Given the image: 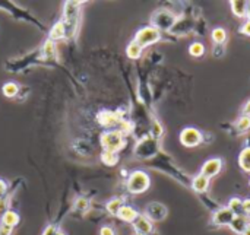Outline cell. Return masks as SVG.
<instances>
[{"instance_id":"13","label":"cell","mask_w":250,"mask_h":235,"mask_svg":"<svg viewBox=\"0 0 250 235\" xmlns=\"http://www.w3.org/2000/svg\"><path fill=\"white\" fill-rule=\"evenodd\" d=\"M48 39L57 42V41H62V39H67V35H66V26L64 23L62 22V19L59 22H56L51 29L48 31Z\"/></svg>"},{"instance_id":"4","label":"cell","mask_w":250,"mask_h":235,"mask_svg":"<svg viewBox=\"0 0 250 235\" xmlns=\"http://www.w3.org/2000/svg\"><path fill=\"white\" fill-rule=\"evenodd\" d=\"M151 22H152V26L157 28L158 31H170L179 22V16L171 13L167 9H160L154 12Z\"/></svg>"},{"instance_id":"1","label":"cell","mask_w":250,"mask_h":235,"mask_svg":"<svg viewBox=\"0 0 250 235\" xmlns=\"http://www.w3.org/2000/svg\"><path fill=\"white\" fill-rule=\"evenodd\" d=\"M83 1H64L63 4V18L62 22L66 26V35L69 38H75L81 25V13H82Z\"/></svg>"},{"instance_id":"34","label":"cell","mask_w":250,"mask_h":235,"mask_svg":"<svg viewBox=\"0 0 250 235\" xmlns=\"http://www.w3.org/2000/svg\"><path fill=\"white\" fill-rule=\"evenodd\" d=\"M9 193V183L3 178H0V199L4 197Z\"/></svg>"},{"instance_id":"39","label":"cell","mask_w":250,"mask_h":235,"mask_svg":"<svg viewBox=\"0 0 250 235\" xmlns=\"http://www.w3.org/2000/svg\"><path fill=\"white\" fill-rule=\"evenodd\" d=\"M54 235H67V234H66V233H64V231H63L60 227H57V230L54 231Z\"/></svg>"},{"instance_id":"9","label":"cell","mask_w":250,"mask_h":235,"mask_svg":"<svg viewBox=\"0 0 250 235\" xmlns=\"http://www.w3.org/2000/svg\"><path fill=\"white\" fill-rule=\"evenodd\" d=\"M234 214L229 208H220L217 212L212 215V224L215 227H230V224L234 219Z\"/></svg>"},{"instance_id":"26","label":"cell","mask_w":250,"mask_h":235,"mask_svg":"<svg viewBox=\"0 0 250 235\" xmlns=\"http://www.w3.org/2000/svg\"><path fill=\"white\" fill-rule=\"evenodd\" d=\"M15 193H16V189H13V190H12V192H9L4 197H1V199H0V221H1V216L9 211V205H10V202H12V199H13Z\"/></svg>"},{"instance_id":"14","label":"cell","mask_w":250,"mask_h":235,"mask_svg":"<svg viewBox=\"0 0 250 235\" xmlns=\"http://www.w3.org/2000/svg\"><path fill=\"white\" fill-rule=\"evenodd\" d=\"M139 215H141V214H138V211H136L135 208H132V206H129V205H125V206L119 211L117 218H119L120 221H123V222L133 224V222L138 219Z\"/></svg>"},{"instance_id":"31","label":"cell","mask_w":250,"mask_h":235,"mask_svg":"<svg viewBox=\"0 0 250 235\" xmlns=\"http://www.w3.org/2000/svg\"><path fill=\"white\" fill-rule=\"evenodd\" d=\"M151 132H152V136H154V139H158V137H161V136H163V127H161V124H160L158 121H154Z\"/></svg>"},{"instance_id":"5","label":"cell","mask_w":250,"mask_h":235,"mask_svg":"<svg viewBox=\"0 0 250 235\" xmlns=\"http://www.w3.org/2000/svg\"><path fill=\"white\" fill-rule=\"evenodd\" d=\"M160 39H161V32L157 28H154V26H144V28H141L136 32L135 38H133V41H136L142 48H145L148 45H152V44L158 42Z\"/></svg>"},{"instance_id":"17","label":"cell","mask_w":250,"mask_h":235,"mask_svg":"<svg viewBox=\"0 0 250 235\" xmlns=\"http://www.w3.org/2000/svg\"><path fill=\"white\" fill-rule=\"evenodd\" d=\"M98 121L104 126V127H111L114 124H117L120 120L119 117L116 116V113H111V111H103L98 114Z\"/></svg>"},{"instance_id":"24","label":"cell","mask_w":250,"mask_h":235,"mask_svg":"<svg viewBox=\"0 0 250 235\" xmlns=\"http://www.w3.org/2000/svg\"><path fill=\"white\" fill-rule=\"evenodd\" d=\"M211 37H212V41L215 45H224V42L227 41V31L224 28L218 26L212 31Z\"/></svg>"},{"instance_id":"15","label":"cell","mask_w":250,"mask_h":235,"mask_svg":"<svg viewBox=\"0 0 250 235\" xmlns=\"http://www.w3.org/2000/svg\"><path fill=\"white\" fill-rule=\"evenodd\" d=\"M208 187H209V178L208 177L202 176L201 173L196 177H193V180H192V189L196 193H205L208 190Z\"/></svg>"},{"instance_id":"10","label":"cell","mask_w":250,"mask_h":235,"mask_svg":"<svg viewBox=\"0 0 250 235\" xmlns=\"http://www.w3.org/2000/svg\"><path fill=\"white\" fill-rule=\"evenodd\" d=\"M221 168H223V159L221 158H211V159L204 162V165L201 168V174L211 180L212 177H215L221 171Z\"/></svg>"},{"instance_id":"3","label":"cell","mask_w":250,"mask_h":235,"mask_svg":"<svg viewBox=\"0 0 250 235\" xmlns=\"http://www.w3.org/2000/svg\"><path fill=\"white\" fill-rule=\"evenodd\" d=\"M151 186V180H149V176L142 171V170H136L133 171L129 177H127V183H126V187H127V192L132 193V195H141V193H145Z\"/></svg>"},{"instance_id":"36","label":"cell","mask_w":250,"mask_h":235,"mask_svg":"<svg viewBox=\"0 0 250 235\" xmlns=\"http://www.w3.org/2000/svg\"><path fill=\"white\" fill-rule=\"evenodd\" d=\"M240 31H242V34H245V35H249L250 37V20L249 19H248V20H246V22L242 25V29H240Z\"/></svg>"},{"instance_id":"6","label":"cell","mask_w":250,"mask_h":235,"mask_svg":"<svg viewBox=\"0 0 250 235\" xmlns=\"http://www.w3.org/2000/svg\"><path fill=\"white\" fill-rule=\"evenodd\" d=\"M157 151H158V142H157V139H151V137L141 140L135 148V154L141 159L154 158L157 155Z\"/></svg>"},{"instance_id":"33","label":"cell","mask_w":250,"mask_h":235,"mask_svg":"<svg viewBox=\"0 0 250 235\" xmlns=\"http://www.w3.org/2000/svg\"><path fill=\"white\" fill-rule=\"evenodd\" d=\"M57 227H60V225H59V222L48 224V225L44 228V231H42V234L41 235H54V231L57 230Z\"/></svg>"},{"instance_id":"42","label":"cell","mask_w":250,"mask_h":235,"mask_svg":"<svg viewBox=\"0 0 250 235\" xmlns=\"http://www.w3.org/2000/svg\"><path fill=\"white\" fill-rule=\"evenodd\" d=\"M249 184H250V183H249Z\"/></svg>"},{"instance_id":"7","label":"cell","mask_w":250,"mask_h":235,"mask_svg":"<svg viewBox=\"0 0 250 235\" xmlns=\"http://www.w3.org/2000/svg\"><path fill=\"white\" fill-rule=\"evenodd\" d=\"M151 222H161L167 218L168 215V209L166 205L160 203V202H151L146 208H145V214H144Z\"/></svg>"},{"instance_id":"25","label":"cell","mask_w":250,"mask_h":235,"mask_svg":"<svg viewBox=\"0 0 250 235\" xmlns=\"http://www.w3.org/2000/svg\"><path fill=\"white\" fill-rule=\"evenodd\" d=\"M239 165L243 171L250 173V146L245 148L239 155Z\"/></svg>"},{"instance_id":"38","label":"cell","mask_w":250,"mask_h":235,"mask_svg":"<svg viewBox=\"0 0 250 235\" xmlns=\"http://www.w3.org/2000/svg\"><path fill=\"white\" fill-rule=\"evenodd\" d=\"M243 114H245V116H250V101H248V104L245 105V108H243Z\"/></svg>"},{"instance_id":"19","label":"cell","mask_w":250,"mask_h":235,"mask_svg":"<svg viewBox=\"0 0 250 235\" xmlns=\"http://www.w3.org/2000/svg\"><path fill=\"white\" fill-rule=\"evenodd\" d=\"M231 3V10L233 13L237 16V18H246V13H248V6H249V1H245V0H233L230 1Z\"/></svg>"},{"instance_id":"8","label":"cell","mask_w":250,"mask_h":235,"mask_svg":"<svg viewBox=\"0 0 250 235\" xmlns=\"http://www.w3.org/2000/svg\"><path fill=\"white\" fill-rule=\"evenodd\" d=\"M204 140V135L198 130V129H193V127H188L185 129L182 133H180V142L183 146L186 148H195V146H199Z\"/></svg>"},{"instance_id":"27","label":"cell","mask_w":250,"mask_h":235,"mask_svg":"<svg viewBox=\"0 0 250 235\" xmlns=\"http://www.w3.org/2000/svg\"><path fill=\"white\" fill-rule=\"evenodd\" d=\"M91 208V202L85 197H78L73 203V211L81 212V214H86Z\"/></svg>"},{"instance_id":"2","label":"cell","mask_w":250,"mask_h":235,"mask_svg":"<svg viewBox=\"0 0 250 235\" xmlns=\"http://www.w3.org/2000/svg\"><path fill=\"white\" fill-rule=\"evenodd\" d=\"M101 146L105 152L119 154L126 146V139L122 130H107L100 137Z\"/></svg>"},{"instance_id":"28","label":"cell","mask_w":250,"mask_h":235,"mask_svg":"<svg viewBox=\"0 0 250 235\" xmlns=\"http://www.w3.org/2000/svg\"><path fill=\"white\" fill-rule=\"evenodd\" d=\"M101 161H103V164L104 165H107V167H114L117 162H119V155L117 154H114V152H103L101 154Z\"/></svg>"},{"instance_id":"37","label":"cell","mask_w":250,"mask_h":235,"mask_svg":"<svg viewBox=\"0 0 250 235\" xmlns=\"http://www.w3.org/2000/svg\"><path fill=\"white\" fill-rule=\"evenodd\" d=\"M243 209H245V214L249 216L250 215V199H246L243 200Z\"/></svg>"},{"instance_id":"16","label":"cell","mask_w":250,"mask_h":235,"mask_svg":"<svg viewBox=\"0 0 250 235\" xmlns=\"http://www.w3.org/2000/svg\"><path fill=\"white\" fill-rule=\"evenodd\" d=\"M249 227H250V224H249V218H248V216H236V218L233 219V222L230 224L231 231L240 235L243 234V233H245V230H246V228H249Z\"/></svg>"},{"instance_id":"11","label":"cell","mask_w":250,"mask_h":235,"mask_svg":"<svg viewBox=\"0 0 250 235\" xmlns=\"http://www.w3.org/2000/svg\"><path fill=\"white\" fill-rule=\"evenodd\" d=\"M40 51H41V56H42L44 63H47V61H56L57 60V45H56L54 41H51V39L47 38L44 41V44L41 45Z\"/></svg>"},{"instance_id":"20","label":"cell","mask_w":250,"mask_h":235,"mask_svg":"<svg viewBox=\"0 0 250 235\" xmlns=\"http://www.w3.org/2000/svg\"><path fill=\"white\" fill-rule=\"evenodd\" d=\"M123 206H125V202H123V199H120V197H114V199H110V200L105 203V211H107L110 215H113V216H117L119 211H120Z\"/></svg>"},{"instance_id":"12","label":"cell","mask_w":250,"mask_h":235,"mask_svg":"<svg viewBox=\"0 0 250 235\" xmlns=\"http://www.w3.org/2000/svg\"><path fill=\"white\" fill-rule=\"evenodd\" d=\"M133 228L138 235H151L154 233V222H151L145 215H139L133 222Z\"/></svg>"},{"instance_id":"29","label":"cell","mask_w":250,"mask_h":235,"mask_svg":"<svg viewBox=\"0 0 250 235\" xmlns=\"http://www.w3.org/2000/svg\"><path fill=\"white\" fill-rule=\"evenodd\" d=\"M236 129L239 133H246L250 129V116H243L237 120L236 123Z\"/></svg>"},{"instance_id":"41","label":"cell","mask_w":250,"mask_h":235,"mask_svg":"<svg viewBox=\"0 0 250 235\" xmlns=\"http://www.w3.org/2000/svg\"><path fill=\"white\" fill-rule=\"evenodd\" d=\"M242 235H250V227L249 228H246V230H245V233H243Z\"/></svg>"},{"instance_id":"32","label":"cell","mask_w":250,"mask_h":235,"mask_svg":"<svg viewBox=\"0 0 250 235\" xmlns=\"http://www.w3.org/2000/svg\"><path fill=\"white\" fill-rule=\"evenodd\" d=\"M100 235H117V231L111 225H103L100 228Z\"/></svg>"},{"instance_id":"22","label":"cell","mask_w":250,"mask_h":235,"mask_svg":"<svg viewBox=\"0 0 250 235\" xmlns=\"http://www.w3.org/2000/svg\"><path fill=\"white\" fill-rule=\"evenodd\" d=\"M233 214L234 216H248L245 214V209H243V200L237 199V197H233L230 202H229V206H227Z\"/></svg>"},{"instance_id":"21","label":"cell","mask_w":250,"mask_h":235,"mask_svg":"<svg viewBox=\"0 0 250 235\" xmlns=\"http://www.w3.org/2000/svg\"><path fill=\"white\" fill-rule=\"evenodd\" d=\"M0 222H1V224H4V225H9V227L15 228V227L21 222V216H19V214H18V212H15V211L9 209V211L1 216V221H0Z\"/></svg>"},{"instance_id":"40","label":"cell","mask_w":250,"mask_h":235,"mask_svg":"<svg viewBox=\"0 0 250 235\" xmlns=\"http://www.w3.org/2000/svg\"><path fill=\"white\" fill-rule=\"evenodd\" d=\"M246 18L250 20V1H249V6H248V13H246Z\"/></svg>"},{"instance_id":"23","label":"cell","mask_w":250,"mask_h":235,"mask_svg":"<svg viewBox=\"0 0 250 235\" xmlns=\"http://www.w3.org/2000/svg\"><path fill=\"white\" fill-rule=\"evenodd\" d=\"M142 51H144V48L136 41H130L129 45H127V48H126V54L132 60H138L142 56Z\"/></svg>"},{"instance_id":"35","label":"cell","mask_w":250,"mask_h":235,"mask_svg":"<svg viewBox=\"0 0 250 235\" xmlns=\"http://www.w3.org/2000/svg\"><path fill=\"white\" fill-rule=\"evenodd\" d=\"M13 230H15V228H12V227L4 225V224L0 222V235H12L13 234Z\"/></svg>"},{"instance_id":"30","label":"cell","mask_w":250,"mask_h":235,"mask_svg":"<svg viewBox=\"0 0 250 235\" xmlns=\"http://www.w3.org/2000/svg\"><path fill=\"white\" fill-rule=\"evenodd\" d=\"M189 53L193 57H201V56L205 54V47H204L202 42H192L190 47H189Z\"/></svg>"},{"instance_id":"18","label":"cell","mask_w":250,"mask_h":235,"mask_svg":"<svg viewBox=\"0 0 250 235\" xmlns=\"http://www.w3.org/2000/svg\"><path fill=\"white\" fill-rule=\"evenodd\" d=\"M21 92V86L16 83V82H6L3 86H1V94L9 98V99H13L19 95Z\"/></svg>"}]
</instances>
